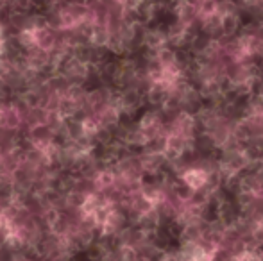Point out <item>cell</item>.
<instances>
[{
	"label": "cell",
	"mask_w": 263,
	"mask_h": 261,
	"mask_svg": "<svg viewBox=\"0 0 263 261\" xmlns=\"http://www.w3.org/2000/svg\"><path fill=\"white\" fill-rule=\"evenodd\" d=\"M0 50H2V42H0Z\"/></svg>",
	"instance_id": "obj_1"
}]
</instances>
